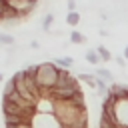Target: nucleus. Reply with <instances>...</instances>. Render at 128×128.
<instances>
[{
  "label": "nucleus",
  "mask_w": 128,
  "mask_h": 128,
  "mask_svg": "<svg viewBox=\"0 0 128 128\" xmlns=\"http://www.w3.org/2000/svg\"><path fill=\"white\" fill-rule=\"evenodd\" d=\"M58 72H60V66L52 62H42L38 66H34V74H36V82L38 86L42 88L44 94H48L54 86H56V80H58Z\"/></svg>",
  "instance_id": "f257e3e1"
},
{
  "label": "nucleus",
  "mask_w": 128,
  "mask_h": 128,
  "mask_svg": "<svg viewBox=\"0 0 128 128\" xmlns=\"http://www.w3.org/2000/svg\"><path fill=\"white\" fill-rule=\"evenodd\" d=\"M32 126L34 128H62L54 112H36L32 118Z\"/></svg>",
  "instance_id": "f03ea898"
},
{
  "label": "nucleus",
  "mask_w": 128,
  "mask_h": 128,
  "mask_svg": "<svg viewBox=\"0 0 128 128\" xmlns=\"http://www.w3.org/2000/svg\"><path fill=\"white\" fill-rule=\"evenodd\" d=\"M114 120L120 126L128 128V98H116L114 104Z\"/></svg>",
  "instance_id": "7ed1b4c3"
},
{
  "label": "nucleus",
  "mask_w": 128,
  "mask_h": 128,
  "mask_svg": "<svg viewBox=\"0 0 128 128\" xmlns=\"http://www.w3.org/2000/svg\"><path fill=\"white\" fill-rule=\"evenodd\" d=\"M84 58H86V62H88V64H94V66H98V64L102 62V58H100V54L96 52V48H90V50H86Z\"/></svg>",
  "instance_id": "20e7f679"
},
{
  "label": "nucleus",
  "mask_w": 128,
  "mask_h": 128,
  "mask_svg": "<svg viewBox=\"0 0 128 128\" xmlns=\"http://www.w3.org/2000/svg\"><path fill=\"white\" fill-rule=\"evenodd\" d=\"M54 64L60 66V68H72L74 66V58L72 56H56L54 58Z\"/></svg>",
  "instance_id": "39448f33"
},
{
  "label": "nucleus",
  "mask_w": 128,
  "mask_h": 128,
  "mask_svg": "<svg viewBox=\"0 0 128 128\" xmlns=\"http://www.w3.org/2000/svg\"><path fill=\"white\" fill-rule=\"evenodd\" d=\"M66 24L72 26V28H76V26L80 24V14H78V10H68V14H66Z\"/></svg>",
  "instance_id": "423d86ee"
},
{
  "label": "nucleus",
  "mask_w": 128,
  "mask_h": 128,
  "mask_svg": "<svg viewBox=\"0 0 128 128\" xmlns=\"http://www.w3.org/2000/svg\"><path fill=\"white\" fill-rule=\"evenodd\" d=\"M76 78H78V80H82L84 84H88L90 88H96V74H86V72H80Z\"/></svg>",
  "instance_id": "0eeeda50"
},
{
  "label": "nucleus",
  "mask_w": 128,
  "mask_h": 128,
  "mask_svg": "<svg viewBox=\"0 0 128 128\" xmlns=\"http://www.w3.org/2000/svg\"><path fill=\"white\" fill-rule=\"evenodd\" d=\"M70 42H72V44H84V42H86V36H84L80 30L72 28V32H70Z\"/></svg>",
  "instance_id": "6e6552de"
},
{
  "label": "nucleus",
  "mask_w": 128,
  "mask_h": 128,
  "mask_svg": "<svg viewBox=\"0 0 128 128\" xmlns=\"http://www.w3.org/2000/svg\"><path fill=\"white\" fill-rule=\"evenodd\" d=\"M96 76H100V78H104L106 82H112L114 80V74L108 70V68H102V66H96V72H94Z\"/></svg>",
  "instance_id": "1a4fd4ad"
},
{
  "label": "nucleus",
  "mask_w": 128,
  "mask_h": 128,
  "mask_svg": "<svg viewBox=\"0 0 128 128\" xmlns=\"http://www.w3.org/2000/svg\"><path fill=\"white\" fill-rule=\"evenodd\" d=\"M52 24H54V14H46L44 18H42V22H40V26H42V30L44 32H50V28H52Z\"/></svg>",
  "instance_id": "9d476101"
},
{
  "label": "nucleus",
  "mask_w": 128,
  "mask_h": 128,
  "mask_svg": "<svg viewBox=\"0 0 128 128\" xmlns=\"http://www.w3.org/2000/svg\"><path fill=\"white\" fill-rule=\"evenodd\" d=\"M96 52L100 54V58H102V62H110L114 56H112V52L106 48V46H96Z\"/></svg>",
  "instance_id": "9b49d317"
},
{
  "label": "nucleus",
  "mask_w": 128,
  "mask_h": 128,
  "mask_svg": "<svg viewBox=\"0 0 128 128\" xmlns=\"http://www.w3.org/2000/svg\"><path fill=\"white\" fill-rule=\"evenodd\" d=\"M96 90H98L100 96L108 94V82H106L104 78H100V76H96Z\"/></svg>",
  "instance_id": "f8f14e48"
},
{
  "label": "nucleus",
  "mask_w": 128,
  "mask_h": 128,
  "mask_svg": "<svg viewBox=\"0 0 128 128\" xmlns=\"http://www.w3.org/2000/svg\"><path fill=\"white\" fill-rule=\"evenodd\" d=\"M16 44V38L8 32H0V46H12Z\"/></svg>",
  "instance_id": "ddd939ff"
},
{
  "label": "nucleus",
  "mask_w": 128,
  "mask_h": 128,
  "mask_svg": "<svg viewBox=\"0 0 128 128\" xmlns=\"http://www.w3.org/2000/svg\"><path fill=\"white\" fill-rule=\"evenodd\" d=\"M16 90V78L12 76L10 80H4V88H2V94H12Z\"/></svg>",
  "instance_id": "4468645a"
},
{
  "label": "nucleus",
  "mask_w": 128,
  "mask_h": 128,
  "mask_svg": "<svg viewBox=\"0 0 128 128\" xmlns=\"http://www.w3.org/2000/svg\"><path fill=\"white\" fill-rule=\"evenodd\" d=\"M114 60H116V64H118V66H122V68L126 66V58H124V56H116Z\"/></svg>",
  "instance_id": "2eb2a0df"
},
{
  "label": "nucleus",
  "mask_w": 128,
  "mask_h": 128,
  "mask_svg": "<svg viewBox=\"0 0 128 128\" xmlns=\"http://www.w3.org/2000/svg\"><path fill=\"white\" fill-rule=\"evenodd\" d=\"M12 128H34V126H32V122H20V124H16Z\"/></svg>",
  "instance_id": "dca6fc26"
},
{
  "label": "nucleus",
  "mask_w": 128,
  "mask_h": 128,
  "mask_svg": "<svg viewBox=\"0 0 128 128\" xmlns=\"http://www.w3.org/2000/svg\"><path fill=\"white\" fill-rule=\"evenodd\" d=\"M66 8L68 10H76V0H68L66 2Z\"/></svg>",
  "instance_id": "f3484780"
},
{
  "label": "nucleus",
  "mask_w": 128,
  "mask_h": 128,
  "mask_svg": "<svg viewBox=\"0 0 128 128\" xmlns=\"http://www.w3.org/2000/svg\"><path fill=\"white\" fill-rule=\"evenodd\" d=\"M30 48H34V50H38V48H40V44H38V40H32V42H30Z\"/></svg>",
  "instance_id": "a211bd4d"
},
{
  "label": "nucleus",
  "mask_w": 128,
  "mask_h": 128,
  "mask_svg": "<svg viewBox=\"0 0 128 128\" xmlns=\"http://www.w3.org/2000/svg\"><path fill=\"white\" fill-rule=\"evenodd\" d=\"M98 34H100V36H102V38H106V36H110V32H108V30H100V32H98Z\"/></svg>",
  "instance_id": "6ab92c4d"
},
{
  "label": "nucleus",
  "mask_w": 128,
  "mask_h": 128,
  "mask_svg": "<svg viewBox=\"0 0 128 128\" xmlns=\"http://www.w3.org/2000/svg\"><path fill=\"white\" fill-rule=\"evenodd\" d=\"M124 58H126V60H128V46H126V48H124Z\"/></svg>",
  "instance_id": "aec40b11"
},
{
  "label": "nucleus",
  "mask_w": 128,
  "mask_h": 128,
  "mask_svg": "<svg viewBox=\"0 0 128 128\" xmlns=\"http://www.w3.org/2000/svg\"><path fill=\"white\" fill-rule=\"evenodd\" d=\"M0 82H4V74L2 72H0Z\"/></svg>",
  "instance_id": "412c9836"
}]
</instances>
